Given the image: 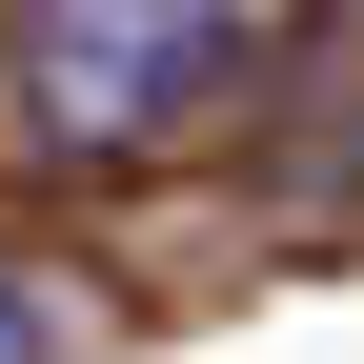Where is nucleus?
<instances>
[{"instance_id": "f257e3e1", "label": "nucleus", "mask_w": 364, "mask_h": 364, "mask_svg": "<svg viewBox=\"0 0 364 364\" xmlns=\"http://www.w3.org/2000/svg\"><path fill=\"white\" fill-rule=\"evenodd\" d=\"M21 122L61 162H162L243 102V0H21Z\"/></svg>"}, {"instance_id": "f03ea898", "label": "nucleus", "mask_w": 364, "mask_h": 364, "mask_svg": "<svg viewBox=\"0 0 364 364\" xmlns=\"http://www.w3.org/2000/svg\"><path fill=\"white\" fill-rule=\"evenodd\" d=\"M0 364H81V284L61 263H0Z\"/></svg>"}]
</instances>
